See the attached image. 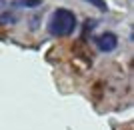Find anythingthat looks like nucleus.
I'll return each instance as SVG.
<instances>
[{
  "instance_id": "39448f33",
  "label": "nucleus",
  "mask_w": 134,
  "mask_h": 130,
  "mask_svg": "<svg viewBox=\"0 0 134 130\" xmlns=\"http://www.w3.org/2000/svg\"><path fill=\"white\" fill-rule=\"evenodd\" d=\"M4 22H14V16H10V14H4V16H0V24Z\"/></svg>"
},
{
  "instance_id": "20e7f679",
  "label": "nucleus",
  "mask_w": 134,
  "mask_h": 130,
  "mask_svg": "<svg viewBox=\"0 0 134 130\" xmlns=\"http://www.w3.org/2000/svg\"><path fill=\"white\" fill-rule=\"evenodd\" d=\"M86 2H90V4H92V6H96V8H100L102 12H104V10H108V8H106V2H104V0H86Z\"/></svg>"
},
{
  "instance_id": "f257e3e1",
  "label": "nucleus",
  "mask_w": 134,
  "mask_h": 130,
  "mask_svg": "<svg viewBox=\"0 0 134 130\" xmlns=\"http://www.w3.org/2000/svg\"><path fill=\"white\" fill-rule=\"evenodd\" d=\"M74 28H76V16L66 8H58L48 24V32L52 36H68L74 32Z\"/></svg>"
},
{
  "instance_id": "7ed1b4c3",
  "label": "nucleus",
  "mask_w": 134,
  "mask_h": 130,
  "mask_svg": "<svg viewBox=\"0 0 134 130\" xmlns=\"http://www.w3.org/2000/svg\"><path fill=\"white\" fill-rule=\"evenodd\" d=\"M38 4L40 0H12V8H34Z\"/></svg>"
},
{
  "instance_id": "f03ea898",
  "label": "nucleus",
  "mask_w": 134,
  "mask_h": 130,
  "mask_svg": "<svg viewBox=\"0 0 134 130\" xmlns=\"http://www.w3.org/2000/svg\"><path fill=\"white\" fill-rule=\"evenodd\" d=\"M96 46H98V50H100V52H112V50L118 46L116 34H112V32L100 34V36L96 38Z\"/></svg>"
},
{
  "instance_id": "423d86ee",
  "label": "nucleus",
  "mask_w": 134,
  "mask_h": 130,
  "mask_svg": "<svg viewBox=\"0 0 134 130\" xmlns=\"http://www.w3.org/2000/svg\"><path fill=\"white\" fill-rule=\"evenodd\" d=\"M4 2H6V0H0V8H2V6H4Z\"/></svg>"
}]
</instances>
